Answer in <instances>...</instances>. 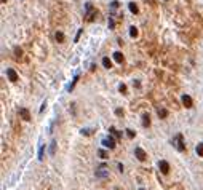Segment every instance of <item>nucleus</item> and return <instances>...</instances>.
<instances>
[{
    "instance_id": "obj_1",
    "label": "nucleus",
    "mask_w": 203,
    "mask_h": 190,
    "mask_svg": "<svg viewBox=\"0 0 203 190\" xmlns=\"http://www.w3.org/2000/svg\"><path fill=\"white\" fill-rule=\"evenodd\" d=\"M173 146H174L179 152H184V150H186V146H184V141H182V134H176L174 139H173Z\"/></svg>"
},
{
    "instance_id": "obj_2",
    "label": "nucleus",
    "mask_w": 203,
    "mask_h": 190,
    "mask_svg": "<svg viewBox=\"0 0 203 190\" xmlns=\"http://www.w3.org/2000/svg\"><path fill=\"white\" fill-rule=\"evenodd\" d=\"M96 177H99V179L109 177V169H106V166L101 165V166H99V169H96Z\"/></svg>"
},
{
    "instance_id": "obj_3",
    "label": "nucleus",
    "mask_w": 203,
    "mask_h": 190,
    "mask_svg": "<svg viewBox=\"0 0 203 190\" xmlns=\"http://www.w3.org/2000/svg\"><path fill=\"white\" fill-rule=\"evenodd\" d=\"M102 146L107 147V149H115V139L112 138V136L104 138V139H102Z\"/></svg>"
},
{
    "instance_id": "obj_4",
    "label": "nucleus",
    "mask_w": 203,
    "mask_h": 190,
    "mask_svg": "<svg viewBox=\"0 0 203 190\" xmlns=\"http://www.w3.org/2000/svg\"><path fill=\"white\" fill-rule=\"evenodd\" d=\"M134 155L138 157L139 162H146V158H147V154L141 149V147H136V149H134Z\"/></svg>"
},
{
    "instance_id": "obj_5",
    "label": "nucleus",
    "mask_w": 203,
    "mask_h": 190,
    "mask_svg": "<svg viewBox=\"0 0 203 190\" xmlns=\"http://www.w3.org/2000/svg\"><path fill=\"white\" fill-rule=\"evenodd\" d=\"M159 168H160V171H162V174H168V173H170V163L165 162V160H160V162H159Z\"/></svg>"
},
{
    "instance_id": "obj_6",
    "label": "nucleus",
    "mask_w": 203,
    "mask_h": 190,
    "mask_svg": "<svg viewBox=\"0 0 203 190\" xmlns=\"http://www.w3.org/2000/svg\"><path fill=\"white\" fill-rule=\"evenodd\" d=\"M181 101H182V104L186 105L187 109H190L192 105H194V101H192V97H190V96H187V94H184V96L181 97Z\"/></svg>"
},
{
    "instance_id": "obj_7",
    "label": "nucleus",
    "mask_w": 203,
    "mask_h": 190,
    "mask_svg": "<svg viewBox=\"0 0 203 190\" xmlns=\"http://www.w3.org/2000/svg\"><path fill=\"white\" fill-rule=\"evenodd\" d=\"M94 15H96V13H93V5L91 3H86V19L88 21H93V18H94Z\"/></svg>"
},
{
    "instance_id": "obj_8",
    "label": "nucleus",
    "mask_w": 203,
    "mask_h": 190,
    "mask_svg": "<svg viewBox=\"0 0 203 190\" xmlns=\"http://www.w3.org/2000/svg\"><path fill=\"white\" fill-rule=\"evenodd\" d=\"M19 115L23 117V120H26V121L31 120V113H29V110L26 109V107H21L19 109Z\"/></svg>"
},
{
    "instance_id": "obj_9",
    "label": "nucleus",
    "mask_w": 203,
    "mask_h": 190,
    "mask_svg": "<svg viewBox=\"0 0 203 190\" xmlns=\"http://www.w3.org/2000/svg\"><path fill=\"white\" fill-rule=\"evenodd\" d=\"M7 77L10 78V81H18V73L13 69H7Z\"/></svg>"
},
{
    "instance_id": "obj_10",
    "label": "nucleus",
    "mask_w": 203,
    "mask_h": 190,
    "mask_svg": "<svg viewBox=\"0 0 203 190\" xmlns=\"http://www.w3.org/2000/svg\"><path fill=\"white\" fill-rule=\"evenodd\" d=\"M114 59H115V62L122 64V62H123V54H122L120 51H115V53H114Z\"/></svg>"
},
{
    "instance_id": "obj_11",
    "label": "nucleus",
    "mask_w": 203,
    "mask_h": 190,
    "mask_svg": "<svg viewBox=\"0 0 203 190\" xmlns=\"http://www.w3.org/2000/svg\"><path fill=\"white\" fill-rule=\"evenodd\" d=\"M128 8H130V11H131V13H134V15H136V13L139 11L138 5L134 3V2H130V3H128Z\"/></svg>"
},
{
    "instance_id": "obj_12",
    "label": "nucleus",
    "mask_w": 203,
    "mask_h": 190,
    "mask_svg": "<svg viewBox=\"0 0 203 190\" xmlns=\"http://www.w3.org/2000/svg\"><path fill=\"white\" fill-rule=\"evenodd\" d=\"M102 66H104L106 69H110V67H112V61H110L109 58H102Z\"/></svg>"
},
{
    "instance_id": "obj_13",
    "label": "nucleus",
    "mask_w": 203,
    "mask_h": 190,
    "mask_svg": "<svg viewBox=\"0 0 203 190\" xmlns=\"http://www.w3.org/2000/svg\"><path fill=\"white\" fill-rule=\"evenodd\" d=\"M159 117L160 118H167L168 117V110L167 109H159Z\"/></svg>"
},
{
    "instance_id": "obj_14",
    "label": "nucleus",
    "mask_w": 203,
    "mask_h": 190,
    "mask_svg": "<svg viewBox=\"0 0 203 190\" xmlns=\"http://www.w3.org/2000/svg\"><path fill=\"white\" fill-rule=\"evenodd\" d=\"M54 37H56V40L59 42V43H62V42H64V38H66L62 32H56V35H54Z\"/></svg>"
},
{
    "instance_id": "obj_15",
    "label": "nucleus",
    "mask_w": 203,
    "mask_h": 190,
    "mask_svg": "<svg viewBox=\"0 0 203 190\" xmlns=\"http://www.w3.org/2000/svg\"><path fill=\"white\" fill-rule=\"evenodd\" d=\"M197 154H198V157H203V142H200L198 146H197Z\"/></svg>"
},
{
    "instance_id": "obj_16",
    "label": "nucleus",
    "mask_w": 203,
    "mask_h": 190,
    "mask_svg": "<svg viewBox=\"0 0 203 190\" xmlns=\"http://www.w3.org/2000/svg\"><path fill=\"white\" fill-rule=\"evenodd\" d=\"M142 118H144V120H142V125H144V126H149V125H150V117L146 113V115H144Z\"/></svg>"
},
{
    "instance_id": "obj_17",
    "label": "nucleus",
    "mask_w": 203,
    "mask_h": 190,
    "mask_svg": "<svg viewBox=\"0 0 203 190\" xmlns=\"http://www.w3.org/2000/svg\"><path fill=\"white\" fill-rule=\"evenodd\" d=\"M109 131H110V133H112V134H114L115 138H120V136H122V134L118 133V131H117V130H115L114 126H110V128H109Z\"/></svg>"
},
{
    "instance_id": "obj_18",
    "label": "nucleus",
    "mask_w": 203,
    "mask_h": 190,
    "mask_svg": "<svg viewBox=\"0 0 203 190\" xmlns=\"http://www.w3.org/2000/svg\"><path fill=\"white\" fill-rule=\"evenodd\" d=\"M130 35L131 37H138V29L134 27V26H133V27H130Z\"/></svg>"
},
{
    "instance_id": "obj_19",
    "label": "nucleus",
    "mask_w": 203,
    "mask_h": 190,
    "mask_svg": "<svg viewBox=\"0 0 203 190\" xmlns=\"http://www.w3.org/2000/svg\"><path fill=\"white\" fill-rule=\"evenodd\" d=\"M54 150H56V141H53V142H51V147H50V154H51V155H54Z\"/></svg>"
},
{
    "instance_id": "obj_20",
    "label": "nucleus",
    "mask_w": 203,
    "mask_h": 190,
    "mask_svg": "<svg viewBox=\"0 0 203 190\" xmlns=\"http://www.w3.org/2000/svg\"><path fill=\"white\" fill-rule=\"evenodd\" d=\"M77 80H78V75H75V77H74V81H72V83H70V86H69V91H72V89H74V86H75V83H77Z\"/></svg>"
},
{
    "instance_id": "obj_21",
    "label": "nucleus",
    "mask_w": 203,
    "mask_h": 190,
    "mask_svg": "<svg viewBox=\"0 0 203 190\" xmlns=\"http://www.w3.org/2000/svg\"><path fill=\"white\" fill-rule=\"evenodd\" d=\"M43 152H45V147L42 146L40 150H38V160H43Z\"/></svg>"
},
{
    "instance_id": "obj_22",
    "label": "nucleus",
    "mask_w": 203,
    "mask_h": 190,
    "mask_svg": "<svg viewBox=\"0 0 203 190\" xmlns=\"http://www.w3.org/2000/svg\"><path fill=\"white\" fill-rule=\"evenodd\" d=\"M98 154H99V157H101V158H109V157H107V154L104 152V150H99Z\"/></svg>"
},
{
    "instance_id": "obj_23",
    "label": "nucleus",
    "mask_w": 203,
    "mask_h": 190,
    "mask_svg": "<svg viewBox=\"0 0 203 190\" xmlns=\"http://www.w3.org/2000/svg\"><path fill=\"white\" fill-rule=\"evenodd\" d=\"M118 89H120V93H125V91H126V86L123 85V83H120V85H118Z\"/></svg>"
},
{
    "instance_id": "obj_24",
    "label": "nucleus",
    "mask_w": 203,
    "mask_h": 190,
    "mask_svg": "<svg viewBox=\"0 0 203 190\" xmlns=\"http://www.w3.org/2000/svg\"><path fill=\"white\" fill-rule=\"evenodd\" d=\"M15 53H16V56H21V54H23V50L16 46V48H15Z\"/></svg>"
},
{
    "instance_id": "obj_25",
    "label": "nucleus",
    "mask_w": 203,
    "mask_h": 190,
    "mask_svg": "<svg viewBox=\"0 0 203 190\" xmlns=\"http://www.w3.org/2000/svg\"><path fill=\"white\" fill-rule=\"evenodd\" d=\"M126 134H128V138H134V131L131 130H126Z\"/></svg>"
},
{
    "instance_id": "obj_26",
    "label": "nucleus",
    "mask_w": 203,
    "mask_h": 190,
    "mask_svg": "<svg viewBox=\"0 0 203 190\" xmlns=\"http://www.w3.org/2000/svg\"><path fill=\"white\" fill-rule=\"evenodd\" d=\"M80 35H82V29L77 32V35H75V42H78V38H80Z\"/></svg>"
},
{
    "instance_id": "obj_27",
    "label": "nucleus",
    "mask_w": 203,
    "mask_h": 190,
    "mask_svg": "<svg viewBox=\"0 0 203 190\" xmlns=\"http://www.w3.org/2000/svg\"><path fill=\"white\" fill-rule=\"evenodd\" d=\"M117 7H118V2H117V0H114V2H112V8H117Z\"/></svg>"
},
{
    "instance_id": "obj_28",
    "label": "nucleus",
    "mask_w": 203,
    "mask_h": 190,
    "mask_svg": "<svg viewBox=\"0 0 203 190\" xmlns=\"http://www.w3.org/2000/svg\"><path fill=\"white\" fill-rule=\"evenodd\" d=\"M115 113H117V115H123V110L122 109H117V110H115Z\"/></svg>"
},
{
    "instance_id": "obj_29",
    "label": "nucleus",
    "mask_w": 203,
    "mask_h": 190,
    "mask_svg": "<svg viewBox=\"0 0 203 190\" xmlns=\"http://www.w3.org/2000/svg\"><path fill=\"white\" fill-rule=\"evenodd\" d=\"M109 27H110V29L114 27V19H109Z\"/></svg>"
},
{
    "instance_id": "obj_30",
    "label": "nucleus",
    "mask_w": 203,
    "mask_h": 190,
    "mask_svg": "<svg viewBox=\"0 0 203 190\" xmlns=\"http://www.w3.org/2000/svg\"><path fill=\"white\" fill-rule=\"evenodd\" d=\"M45 105H46V101L43 102V104H42V107H40V112H43V109H45Z\"/></svg>"
},
{
    "instance_id": "obj_31",
    "label": "nucleus",
    "mask_w": 203,
    "mask_h": 190,
    "mask_svg": "<svg viewBox=\"0 0 203 190\" xmlns=\"http://www.w3.org/2000/svg\"><path fill=\"white\" fill-rule=\"evenodd\" d=\"M2 2H3V3H5V2H7V0H2Z\"/></svg>"
},
{
    "instance_id": "obj_32",
    "label": "nucleus",
    "mask_w": 203,
    "mask_h": 190,
    "mask_svg": "<svg viewBox=\"0 0 203 190\" xmlns=\"http://www.w3.org/2000/svg\"><path fill=\"white\" fill-rule=\"evenodd\" d=\"M139 190H144V189H139Z\"/></svg>"
},
{
    "instance_id": "obj_33",
    "label": "nucleus",
    "mask_w": 203,
    "mask_h": 190,
    "mask_svg": "<svg viewBox=\"0 0 203 190\" xmlns=\"http://www.w3.org/2000/svg\"><path fill=\"white\" fill-rule=\"evenodd\" d=\"M167 2H168V0H167Z\"/></svg>"
}]
</instances>
